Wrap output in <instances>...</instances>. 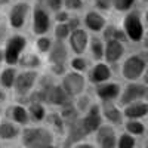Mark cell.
<instances>
[{
  "instance_id": "cell-1",
  "label": "cell",
  "mask_w": 148,
  "mask_h": 148,
  "mask_svg": "<svg viewBox=\"0 0 148 148\" xmlns=\"http://www.w3.org/2000/svg\"><path fill=\"white\" fill-rule=\"evenodd\" d=\"M148 65L147 53H132L121 64V76L127 82H138Z\"/></svg>"
},
{
  "instance_id": "cell-2",
  "label": "cell",
  "mask_w": 148,
  "mask_h": 148,
  "mask_svg": "<svg viewBox=\"0 0 148 148\" xmlns=\"http://www.w3.org/2000/svg\"><path fill=\"white\" fill-rule=\"evenodd\" d=\"M52 142L53 133L46 127H27L22 130V144L25 148H46Z\"/></svg>"
},
{
  "instance_id": "cell-3",
  "label": "cell",
  "mask_w": 148,
  "mask_h": 148,
  "mask_svg": "<svg viewBox=\"0 0 148 148\" xmlns=\"http://www.w3.org/2000/svg\"><path fill=\"white\" fill-rule=\"evenodd\" d=\"M121 30L125 31L127 40L133 42V43H139L142 42V37H144V22L141 18L139 10H132L127 12V15L123 18V27Z\"/></svg>"
},
{
  "instance_id": "cell-4",
  "label": "cell",
  "mask_w": 148,
  "mask_h": 148,
  "mask_svg": "<svg viewBox=\"0 0 148 148\" xmlns=\"http://www.w3.org/2000/svg\"><path fill=\"white\" fill-rule=\"evenodd\" d=\"M40 83V89H43L46 93V104L56 107H65L71 104V98L61 88V84H55L49 77H45Z\"/></svg>"
},
{
  "instance_id": "cell-5",
  "label": "cell",
  "mask_w": 148,
  "mask_h": 148,
  "mask_svg": "<svg viewBox=\"0 0 148 148\" xmlns=\"http://www.w3.org/2000/svg\"><path fill=\"white\" fill-rule=\"evenodd\" d=\"M27 47V39L21 34H14L8 37L6 45H5V62L9 67H14L18 64V59L22 55V52Z\"/></svg>"
},
{
  "instance_id": "cell-6",
  "label": "cell",
  "mask_w": 148,
  "mask_h": 148,
  "mask_svg": "<svg viewBox=\"0 0 148 148\" xmlns=\"http://www.w3.org/2000/svg\"><path fill=\"white\" fill-rule=\"evenodd\" d=\"M61 88L65 90V93L70 98H77L86 89V79H84L83 74H80V73L68 71V73H65L62 76Z\"/></svg>"
},
{
  "instance_id": "cell-7",
  "label": "cell",
  "mask_w": 148,
  "mask_h": 148,
  "mask_svg": "<svg viewBox=\"0 0 148 148\" xmlns=\"http://www.w3.org/2000/svg\"><path fill=\"white\" fill-rule=\"evenodd\" d=\"M37 71L34 70H27L22 71L19 74H16V79L14 83V90L16 93V96H27L37 83Z\"/></svg>"
},
{
  "instance_id": "cell-8",
  "label": "cell",
  "mask_w": 148,
  "mask_h": 148,
  "mask_svg": "<svg viewBox=\"0 0 148 148\" xmlns=\"http://www.w3.org/2000/svg\"><path fill=\"white\" fill-rule=\"evenodd\" d=\"M147 86L144 83H129L123 90H120L119 95V104L121 107H126L129 104L138 102L144 99V93H145Z\"/></svg>"
},
{
  "instance_id": "cell-9",
  "label": "cell",
  "mask_w": 148,
  "mask_h": 148,
  "mask_svg": "<svg viewBox=\"0 0 148 148\" xmlns=\"http://www.w3.org/2000/svg\"><path fill=\"white\" fill-rule=\"evenodd\" d=\"M82 121V126L86 132V135H89L92 132H96L98 129L101 127L102 125V114H101V105L98 104H92L88 111H86V114L80 119Z\"/></svg>"
},
{
  "instance_id": "cell-10",
  "label": "cell",
  "mask_w": 148,
  "mask_h": 148,
  "mask_svg": "<svg viewBox=\"0 0 148 148\" xmlns=\"http://www.w3.org/2000/svg\"><path fill=\"white\" fill-rule=\"evenodd\" d=\"M31 30L36 36H45L51 30V16L47 10L42 6H36L33 9V21H31Z\"/></svg>"
},
{
  "instance_id": "cell-11",
  "label": "cell",
  "mask_w": 148,
  "mask_h": 148,
  "mask_svg": "<svg viewBox=\"0 0 148 148\" xmlns=\"http://www.w3.org/2000/svg\"><path fill=\"white\" fill-rule=\"evenodd\" d=\"M28 12H30V5L25 3V2H19V3H15L14 6H12L10 10H9V15H8L10 28L21 30L24 25H25Z\"/></svg>"
},
{
  "instance_id": "cell-12",
  "label": "cell",
  "mask_w": 148,
  "mask_h": 148,
  "mask_svg": "<svg viewBox=\"0 0 148 148\" xmlns=\"http://www.w3.org/2000/svg\"><path fill=\"white\" fill-rule=\"evenodd\" d=\"M68 45H70L71 51L76 53V56H82L86 52L88 45H89V34H88V31L83 30V28L71 31L70 36H68Z\"/></svg>"
},
{
  "instance_id": "cell-13",
  "label": "cell",
  "mask_w": 148,
  "mask_h": 148,
  "mask_svg": "<svg viewBox=\"0 0 148 148\" xmlns=\"http://www.w3.org/2000/svg\"><path fill=\"white\" fill-rule=\"evenodd\" d=\"M126 49H125V43H120L117 40H107L104 45V59L105 64H116L123 58Z\"/></svg>"
},
{
  "instance_id": "cell-14",
  "label": "cell",
  "mask_w": 148,
  "mask_h": 148,
  "mask_svg": "<svg viewBox=\"0 0 148 148\" xmlns=\"http://www.w3.org/2000/svg\"><path fill=\"white\" fill-rule=\"evenodd\" d=\"M120 90H121L120 84L113 82H107L95 86V93L102 102H114L120 95Z\"/></svg>"
},
{
  "instance_id": "cell-15",
  "label": "cell",
  "mask_w": 148,
  "mask_h": 148,
  "mask_svg": "<svg viewBox=\"0 0 148 148\" xmlns=\"http://www.w3.org/2000/svg\"><path fill=\"white\" fill-rule=\"evenodd\" d=\"M111 76H113V71H111L110 65L105 62H96L90 70H89V82L92 84H101V83H107Z\"/></svg>"
},
{
  "instance_id": "cell-16",
  "label": "cell",
  "mask_w": 148,
  "mask_h": 148,
  "mask_svg": "<svg viewBox=\"0 0 148 148\" xmlns=\"http://www.w3.org/2000/svg\"><path fill=\"white\" fill-rule=\"evenodd\" d=\"M96 142L101 148H116V130L111 125H101L96 130Z\"/></svg>"
},
{
  "instance_id": "cell-17",
  "label": "cell",
  "mask_w": 148,
  "mask_h": 148,
  "mask_svg": "<svg viewBox=\"0 0 148 148\" xmlns=\"http://www.w3.org/2000/svg\"><path fill=\"white\" fill-rule=\"evenodd\" d=\"M83 24L86 25V28H88L89 31H92V33H101L105 28V25H107V19L98 10H89V12H86Z\"/></svg>"
},
{
  "instance_id": "cell-18",
  "label": "cell",
  "mask_w": 148,
  "mask_h": 148,
  "mask_svg": "<svg viewBox=\"0 0 148 148\" xmlns=\"http://www.w3.org/2000/svg\"><path fill=\"white\" fill-rule=\"evenodd\" d=\"M67 56H68V49L64 42L55 40L52 43L51 51L47 52V61L49 64H67Z\"/></svg>"
},
{
  "instance_id": "cell-19",
  "label": "cell",
  "mask_w": 148,
  "mask_h": 148,
  "mask_svg": "<svg viewBox=\"0 0 148 148\" xmlns=\"http://www.w3.org/2000/svg\"><path fill=\"white\" fill-rule=\"evenodd\" d=\"M121 113L129 120H138V119L147 117L148 116V104L145 101H138V102L129 104L123 108Z\"/></svg>"
},
{
  "instance_id": "cell-20",
  "label": "cell",
  "mask_w": 148,
  "mask_h": 148,
  "mask_svg": "<svg viewBox=\"0 0 148 148\" xmlns=\"http://www.w3.org/2000/svg\"><path fill=\"white\" fill-rule=\"evenodd\" d=\"M101 114H102V117H105L111 123V125H120L123 121V113L114 102H102Z\"/></svg>"
},
{
  "instance_id": "cell-21",
  "label": "cell",
  "mask_w": 148,
  "mask_h": 148,
  "mask_svg": "<svg viewBox=\"0 0 148 148\" xmlns=\"http://www.w3.org/2000/svg\"><path fill=\"white\" fill-rule=\"evenodd\" d=\"M8 117H10L12 123L15 125H21V126H25L30 123V116H28V111L27 108L21 105V104H15V105H10L8 110Z\"/></svg>"
},
{
  "instance_id": "cell-22",
  "label": "cell",
  "mask_w": 148,
  "mask_h": 148,
  "mask_svg": "<svg viewBox=\"0 0 148 148\" xmlns=\"http://www.w3.org/2000/svg\"><path fill=\"white\" fill-rule=\"evenodd\" d=\"M67 126H68V136H67L65 144H64L65 148H68V147H70L71 144H74V142H80V139H83V138L86 136V132H84V129H83V126H82L80 119H77L76 121L68 123Z\"/></svg>"
},
{
  "instance_id": "cell-23",
  "label": "cell",
  "mask_w": 148,
  "mask_h": 148,
  "mask_svg": "<svg viewBox=\"0 0 148 148\" xmlns=\"http://www.w3.org/2000/svg\"><path fill=\"white\" fill-rule=\"evenodd\" d=\"M18 64L25 70H36V68H39L42 65V59L37 53H33V52L22 53L19 56V59H18Z\"/></svg>"
},
{
  "instance_id": "cell-24",
  "label": "cell",
  "mask_w": 148,
  "mask_h": 148,
  "mask_svg": "<svg viewBox=\"0 0 148 148\" xmlns=\"http://www.w3.org/2000/svg\"><path fill=\"white\" fill-rule=\"evenodd\" d=\"M19 133H21V130L15 123H12V121L0 123V139H3V141L15 139Z\"/></svg>"
},
{
  "instance_id": "cell-25",
  "label": "cell",
  "mask_w": 148,
  "mask_h": 148,
  "mask_svg": "<svg viewBox=\"0 0 148 148\" xmlns=\"http://www.w3.org/2000/svg\"><path fill=\"white\" fill-rule=\"evenodd\" d=\"M88 47L92 55V59L96 61V62H101L104 59V42L99 37H92V39H89Z\"/></svg>"
},
{
  "instance_id": "cell-26",
  "label": "cell",
  "mask_w": 148,
  "mask_h": 148,
  "mask_svg": "<svg viewBox=\"0 0 148 148\" xmlns=\"http://www.w3.org/2000/svg\"><path fill=\"white\" fill-rule=\"evenodd\" d=\"M16 70L15 67H6L0 71V84L5 89H12L14 88V83L16 79Z\"/></svg>"
},
{
  "instance_id": "cell-27",
  "label": "cell",
  "mask_w": 148,
  "mask_h": 148,
  "mask_svg": "<svg viewBox=\"0 0 148 148\" xmlns=\"http://www.w3.org/2000/svg\"><path fill=\"white\" fill-rule=\"evenodd\" d=\"M27 111H28L30 120H34V121H42V120H45V117H46L45 105L40 104V102H28Z\"/></svg>"
},
{
  "instance_id": "cell-28",
  "label": "cell",
  "mask_w": 148,
  "mask_h": 148,
  "mask_svg": "<svg viewBox=\"0 0 148 148\" xmlns=\"http://www.w3.org/2000/svg\"><path fill=\"white\" fill-rule=\"evenodd\" d=\"M59 116H61V119L64 120L65 125H68V123L76 121L79 119V111L76 110V107H74L73 104H70V105L62 107V111L59 113Z\"/></svg>"
},
{
  "instance_id": "cell-29",
  "label": "cell",
  "mask_w": 148,
  "mask_h": 148,
  "mask_svg": "<svg viewBox=\"0 0 148 148\" xmlns=\"http://www.w3.org/2000/svg\"><path fill=\"white\" fill-rule=\"evenodd\" d=\"M70 67L76 71V73L83 74L86 70L89 68V62H88V59L83 58V56H74V58L70 61Z\"/></svg>"
},
{
  "instance_id": "cell-30",
  "label": "cell",
  "mask_w": 148,
  "mask_h": 148,
  "mask_svg": "<svg viewBox=\"0 0 148 148\" xmlns=\"http://www.w3.org/2000/svg\"><path fill=\"white\" fill-rule=\"evenodd\" d=\"M125 127H126L129 135H142L145 132V126L139 120H127Z\"/></svg>"
},
{
  "instance_id": "cell-31",
  "label": "cell",
  "mask_w": 148,
  "mask_h": 148,
  "mask_svg": "<svg viewBox=\"0 0 148 148\" xmlns=\"http://www.w3.org/2000/svg\"><path fill=\"white\" fill-rule=\"evenodd\" d=\"M52 40L49 39V37L46 36H40V37H37V40H36V49H37V52L39 53H47L49 51H51V47H52Z\"/></svg>"
},
{
  "instance_id": "cell-32",
  "label": "cell",
  "mask_w": 148,
  "mask_h": 148,
  "mask_svg": "<svg viewBox=\"0 0 148 148\" xmlns=\"http://www.w3.org/2000/svg\"><path fill=\"white\" fill-rule=\"evenodd\" d=\"M135 3H136V0H113V5L111 8H114L117 12H129Z\"/></svg>"
},
{
  "instance_id": "cell-33",
  "label": "cell",
  "mask_w": 148,
  "mask_h": 148,
  "mask_svg": "<svg viewBox=\"0 0 148 148\" xmlns=\"http://www.w3.org/2000/svg\"><path fill=\"white\" fill-rule=\"evenodd\" d=\"M90 105H92V102H90L89 95L82 93L80 96L76 98V104H74V107H76V110L79 111V113H84V111H88V108Z\"/></svg>"
},
{
  "instance_id": "cell-34",
  "label": "cell",
  "mask_w": 148,
  "mask_h": 148,
  "mask_svg": "<svg viewBox=\"0 0 148 148\" xmlns=\"http://www.w3.org/2000/svg\"><path fill=\"white\" fill-rule=\"evenodd\" d=\"M51 125L55 127V130H58L59 133H62L64 132V129H65V123H64V120L61 119V116L59 114H56V113H51L47 116V119H46Z\"/></svg>"
},
{
  "instance_id": "cell-35",
  "label": "cell",
  "mask_w": 148,
  "mask_h": 148,
  "mask_svg": "<svg viewBox=\"0 0 148 148\" xmlns=\"http://www.w3.org/2000/svg\"><path fill=\"white\" fill-rule=\"evenodd\" d=\"M39 2V6H42L43 9H49L58 12L62 9V0H37Z\"/></svg>"
},
{
  "instance_id": "cell-36",
  "label": "cell",
  "mask_w": 148,
  "mask_h": 148,
  "mask_svg": "<svg viewBox=\"0 0 148 148\" xmlns=\"http://www.w3.org/2000/svg\"><path fill=\"white\" fill-rule=\"evenodd\" d=\"M53 34H55V39L59 40V42L67 40L68 36H70V30L67 27V24H56V27L53 30Z\"/></svg>"
},
{
  "instance_id": "cell-37",
  "label": "cell",
  "mask_w": 148,
  "mask_h": 148,
  "mask_svg": "<svg viewBox=\"0 0 148 148\" xmlns=\"http://www.w3.org/2000/svg\"><path fill=\"white\" fill-rule=\"evenodd\" d=\"M119 148H133L135 147V138L129 133H123L117 141Z\"/></svg>"
},
{
  "instance_id": "cell-38",
  "label": "cell",
  "mask_w": 148,
  "mask_h": 148,
  "mask_svg": "<svg viewBox=\"0 0 148 148\" xmlns=\"http://www.w3.org/2000/svg\"><path fill=\"white\" fill-rule=\"evenodd\" d=\"M62 6L67 10H80L83 9V0H62Z\"/></svg>"
},
{
  "instance_id": "cell-39",
  "label": "cell",
  "mask_w": 148,
  "mask_h": 148,
  "mask_svg": "<svg viewBox=\"0 0 148 148\" xmlns=\"http://www.w3.org/2000/svg\"><path fill=\"white\" fill-rule=\"evenodd\" d=\"M65 24H67V27H68V30H70V33H71V31H76V30L80 28L82 19H80L79 16H70Z\"/></svg>"
},
{
  "instance_id": "cell-40",
  "label": "cell",
  "mask_w": 148,
  "mask_h": 148,
  "mask_svg": "<svg viewBox=\"0 0 148 148\" xmlns=\"http://www.w3.org/2000/svg\"><path fill=\"white\" fill-rule=\"evenodd\" d=\"M93 3H95L96 9L108 12L111 9V5H113V0H93Z\"/></svg>"
},
{
  "instance_id": "cell-41",
  "label": "cell",
  "mask_w": 148,
  "mask_h": 148,
  "mask_svg": "<svg viewBox=\"0 0 148 148\" xmlns=\"http://www.w3.org/2000/svg\"><path fill=\"white\" fill-rule=\"evenodd\" d=\"M51 71L55 76H64L67 71V64H53L51 65Z\"/></svg>"
},
{
  "instance_id": "cell-42",
  "label": "cell",
  "mask_w": 148,
  "mask_h": 148,
  "mask_svg": "<svg viewBox=\"0 0 148 148\" xmlns=\"http://www.w3.org/2000/svg\"><path fill=\"white\" fill-rule=\"evenodd\" d=\"M68 18H70V15H68V12L67 10H58V12H55V21L58 22V24H65L67 21H68Z\"/></svg>"
},
{
  "instance_id": "cell-43",
  "label": "cell",
  "mask_w": 148,
  "mask_h": 148,
  "mask_svg": "<svg viewBox=\"0 0 148 148\" xmlns=\"http://www.w3.org/2000/svg\"><path fill=\"white\" fill-rule=\"evenodd\" d=\"M113 40H117V42H120V43H125V42L127 40V37H126L125 31H123L121 28L116 27V28H114V33H113Z\"/></svg>"
},
{
  "instance_id": "cell-44",
  "label": "cell",
  "mask_w": 148,
  "mask_h": 148,
  "mask_svg": "<svg viewBox=\"0 0 148 148\" xmlns=\"http://www.w3.org/2000/svg\"><path fill=\"white\" fill-rule=\"evenodd\" d=\"M114 28H116V25H105V28L102 30V36H104V40L107 42V40H111L113 39V33H114Z\"/></svg>"
},
{
  "instance_id": "cell-45",
  "label": "cell",
  "mask_w": 148,
  "mask_h": 148,
  "mask_svg": "<svg viewBox=\"0 0 148 148\" xmlns=\"http://www.w3.org/2000/svg\"><path fill=\"white\" fill-rule=\"evenodd\" d=\"M142 45L145 47V51H148V30L144 33V37H142Z\"/></svg>"
},
{
  "instance_id": "cell-46",
  "label": "cell",
  "mask_w": 148,
  "mask_h": 148,
  "mask_svg": "<svg viewBox=\"0 0 148 148\" xmlns=\"http://www.w3.org/2000/svg\"><path fill=\"white\" fill-rule=\"evenodd\" d=\"M142 83L145 84V86H148V65H147V70L144 71V74H142Z\"/></svg>"
},
{
  "instance_id": "cell-47",
  "label": "cell",
  "mask_w": 148,
  "mask_h": 148,
  "mask_svg": "<svg viewBox=\"0 0 148 148\" xmlns=\"http://www.w3.org/2000/svg\"><path fill=\"white\" fill-rule=\"evenodd\" d=\"M74 148H95V147H92L90 144H84V142H79L77 145H74Z\"/></svg>"
},
{
  "instance_id": "cell-48",
  "label": "cell",
  "mask_w": 148,
  "mask_h": 148,
  "mask_svg": "<svg viewBox=\"0 0 148 148\" xmlns=\"http://www.w3.org/2000/svg\"><path fill=\"white\" fill-rule=\"evenodd\" d=\"M6 36V27L5 25H0V40H3Z\"/></svg>"
},
{
  "instance_id": "cell-49",
  "label": "cell",
  "mask_w": 148,
  "mask_h": 148,
  "mask_svg": "<svg viewBox=\"0 0 148 148\" xmlns=\"http://www.w3.org/2000/svg\"><path fill=\"white\" fill-rule=\"evenodd\" d=\"M142 101H145L147 104H148V86H147V89H145V93H144V99Z\"/></svg>"
},
{
  "instance_id": "cell-50",
  "label": "cell",
  "mask_w": 148,
  "mask_h": 148,
  "mask_svg": "<svg viewBox=\"0 0 148 148\" xmlns=\"http://www.w3.org/2000/svg\"><path fill=\"white\" fill-rule=\"evenodd\" d=\"M5 61V52H3V49H0V62H3Z\"/></svg>"
},
{
  "instance_id": "cell-51",
  "label": "cell",
  "mask_w": 148,
  "mask_h": 148,
  "mask_svg": "<svg viewBox=\"0 0 148 148\" xmlns=\"http://www.w3.org/2000/svg\"><path fill=\"white\" fill-rule=\"evenodd\" d=\"M145 22L148 24V8H147V10H145Z\"/></svg>"
},
{
  "instance_id": "cell-52",
  "label": "cell",
  "mask_w": 148,
  "mask_h": 148,
  "mask_svg": "<svg viewBox=\"0 0 148 148\" xmlns=\"http://www.w3.org/2000/svg\"><path fill=\"white\" fill-rule=\"evenodd\" d=\"M3 99H5V93L0 90V101H3Z\"/></svg>"
},
{
  "instance_id": "cell-53",
  "label": "cell",
  "mask_w": 148,
  "mask_h": 148,
  "mask_svg": "<svg viewBox=\"0 0 148 148\" xmlns=\"http://www.w3.org/2000/svg\"><path fill=\"white\" fill-rule=\"evenodd\" d=\"M6 3H9V0H0V5H6Z\"/></svg>"
},
{
  "instance_id": "cell-54",
  "label": "cell",
  "mask_w": 148,
  "mask_h": 148,
  "mask_svg": "<svg viewBox=\"0 0 148 148\" xmlns=\"http://www.w3.org/2000/svg\"><path fill=\"white\" fill-rule=\"evenodd\" d=\"M46 148H58V147H55V145L52 144V145H49V147H46Z\"/></svg>"
},
{
  "instance_id": "cell-55",
  "label": "cell",
  "mask_w": 148,
  "mask_h": 148,
  "mask_svg": "<svg viewBox=\"0 0 148 148\" xmlns=\"http://www.w3.org/2000/svg\"><path fill=\"white\" fill-rule=\"evenodd\" d=\"M144 2H148V0H144Z\"/></svg>"
},
{
  "instance_id": "cell-56",
  "label": "cell",
  "mask_w": 148,
  "mask_h": 148,
  "mask_svg": "<svg viewBox=\"0 0 148 148\" xmlns=\"http://www.w3.org/2000/svg\"><path fill=\"white\" fill-rule=\"evenodd\" d=\"M147 133H148V129H147Z\"/></svg>"
},
{
  "instance_id": "cell-57",
  "label": "cell",
  "mask_w": 148,
  "mask_h": 148,
  "mask_svg": "<svg viewBox=\"0 0 148 148\" xmlns=\"http://www.w3.org/2000/svg\"><path fill=\"white\" fill-rule=\"evenodd\" d=\"M0 114H2V113H0Z\"/></svg>"
},
{
  "instance_id": "cell-58",
  "label": "cell",
  "mask_w": 148,
  "mask_h": 148,
  "mask_svg": "<svg viewBox=\"0 0 148 148\" xmlns=\"http://www.w3.org/2000/svg\"><path fill=\"white\" fill-rule=\"evenodd\" d=\"M147 148H148V147H147Z\"/></svg>"
}]
</instances>
